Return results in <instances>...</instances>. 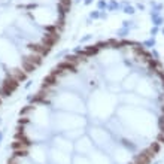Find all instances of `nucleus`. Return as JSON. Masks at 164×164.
Here are the masks:
<instances>
[{"label": "nucleus", "mask_w": 164, "mask_h": 164, "mask_svg": "<svg viewBox=\"0 0 164 164\" xmlns=\"http://www.w3.org/2000/svg\"><path fill=\"white\" fill-rule=\"evenodd\" d=\"M75 2H81V0H75Z\"/></svg>", "instance_id": "4468645a"}, {"label": "nucleus", "mask_w": 164, "mask_h": 164, "mask_svg": "<svg viewBox=\"0 0 164 164\" xmlns=\"http://www.w3.org/2000/svg\"><path fill=\"white\" fill-rule=\"evenodd\" d=\"M90 18H91V19H97V18H100V10H93V12L90 14Z\"/></svg>", "instance_id": "0eeeda50"}, {"label": "nucleus", "mask_w": 164, "mask_h": 164, "mask_svg": "<svg viewBox=\"0 0 164 164\" xmlns=\"http://www.w3.org/2000/svg\"><path fill=\"white\" fill-rule=\"evenodd\" d=\"M163 35H164V28H163Z\"/></svg>", "instance_id": "2eb2a0df"}, {"label": "nucleus", "mask_w": 164, "mask_h": 164, "mask_svg": "<svg viewBox=\"0 0 164 164\" xmlns=\"http://www.w3.org/2000/svg\"><path fill=\"white\" fill-rule=\"evenodd\" d=\"M124 12H125V14H128V15H133V14L136 12V9L133 8V6H130V5H125V8H124Z\"/></svg>", "instance_id": "39448f33"}, {"label": "nucleus", "mask_w": 164, "mask_h": 164, "mask_svg": "<svg viewBox=\"0 0 164 164\" xmlns=\"http://www.w3.org/2000/svg\"><path fill=\"white\" fill-rule=\"evenodd\" d=\"M97 8H99V10H104V9H107V3L104 0H99L97 2Z\"/></svg>", "instance_id": "7ed1b4c3"}, {"label": "nucleus", "mask_w": 164, "mask_h": 164, "mask_svg": "<svg viewBox=\"0 0 164 164\" xmlns=\"http://www.w3.org/2000/svg\"><path fill=\"white\" fill-rule=\"evenodd\" d=\"M143 45H145L146 48H152V46H155V39H154V37H152V39H148V40L143 42Z\"/></svg>", "instance_id": "20e7f679"}, {"label": "nucleus", "mask_w": 164, "mask_h": 164, "mask_svg": "<svg viewBox=\"0 0 164 164\" xmlns=\"http://www.w3.org/2000/svg\"><path fill=\"white\" fill-rule=\"evenodd\" d=\"M84 3L88 6V5H91V3H93V0H84Z\"/></svg>", "instance_id": "9b49d317"}, {"label": "nucleus", "mask_w": 164, "mask_h": 164, "mask_svg": "<svg viewBox=\"0 0 164 164\" xmlns=\"http://www.w3.org/2000/svg\"><path fill=\"white\" fill-rule=\"evenodd\" d=\"M152 23H154V26L158 27V26H161L164 23V18L163 17H155V18H152Z\"/></svg>", "instance_id": "f03ea898"}, {"label": "nucleus", "mask_w": 164, "mask_h": 164, "mask_svg": "<svg viewBox=\"0 0 164 164\" xmlns=\"http://www.w3.org/2000/svg\"><path fill=\"white\" fill-rule=\"evenodd\" d=\"M2 137H3V134H2V133H0V140H2Z\"/></svg>", "instance_id": "ddd939ff"}, {"label": "nucleus", "mask_w": 164, "mask_h": 164, "mask_svg": "<svg viewBox=\"0 0 164 164\" xmlns=\"http://www.w3.org/2000/svg\"><path fill=\"white\" fill-rule=\"evenodd\" d=\"M91 37H93V35H86V36H84V37H82V39H81V42L84 43V42H86V40H90V39H91Z\"/></svg>", "instance_id": "6e6552de"}, {"label": "nucleus", "mask_w": 164, "mask_h": 164, "mask_svg": "<svg viewBox=\"0 0 164 164\" xmlns=\"http://www.w3.org/2000/svg\"><path fill=\"white\" fill-rule=\"evenodd\" d=\"M137 9H140V10H143V9H145V6H143V5H140V3H139V5H137Z\"/></svg>", "instance_id": "f8f14e48"}, {"label": "nucleus", "mask_w": 164, "mask_h": 164, "mask_svg": "<svg viewBox=\"0 0 164 164\" xmlns=\"http://www.w3.org/2000/svg\"><path fill=\"white\" fill-rule=\"evenodd\" d=\"M100 18H102V19H106V18H107V14H106L104 10H100Z\"/></svg>", "instance_id": "9d476101"}, {"label": "nucleus", "mask_w": 164, "mask_h": 164, "mask_svg": "<svg viewBox=\"0 0 164 164\" xmlns=\"http://www.w3.org/2000/svg\"><path fill=\"white\" fill-rule=\"evenodd\" d=\"M157 33H158V27H155V26H154L152 28H151V35H152V36H155Z\"/></svg>", "instance_id": "1a4fd4ad"}, {"label": "nucleus", "mask_w": 164, "mask_h": 164, "mask_svg": "<svg viewBox=\"0 0 164 164\" xmlns=\"http://www.w3.org/2000/svg\"><path fill=\"white\" fill-rule=\"evenodd\" d=\"M128 33H130V30H128V28H124V27H122L121 30H118V36H121V37L127 36Z\"/></svg>", "instance_id": "423d86ee"}, {"label": "nucleus", "mask_w": 164, "mask_h": 164, "mask_svg": "<svg viewBox=\"0 0 164 164\" xmlns=\"http://www.w3.org/2000/svg\"><path fill=\"white\" fill-rule=\"evenodd\" d=\"M119 8V3H118V2H116V0H111V3H109V5H107V9H109V10H116V9Z\"/></svg>", "instance_id": "f257e3e1"}]
</instances>
